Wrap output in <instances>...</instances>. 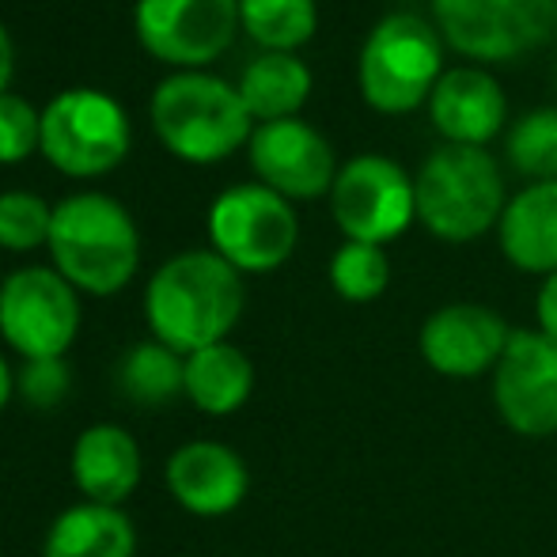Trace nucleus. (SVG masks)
Here are the masks:
<instances>
[{"label": "nucleus", "instance_id": "1a4fd4ad", "mask_svg": "<svg viewBox=\"0 0 557 557\" xmlns=\"http://www.w3.org/2000/svg\"><path fill=\"white\" fill-rule=\"evenodd\" d=\"M81 331V296L46 265H23L0 285V334L23 360L65 357Z\"/></svg>", "mask_w": 557, "mask_h": 557}, {"label": "nucleus", "instance_id": "a211bd4d", "mask_svg": "<svg viewBox=\"0 0 557 557\" xmlns=\"http://www.w3.org/2000/svg\"><path fill=\"white\" fill-rule=\"evenodd\" d=\"M73 482L96 505L129 500L140 482V447L125 429L117 425H91L73 444Z\"/></svg>", "mask_w": 557, "mask_h": 557}, {"label": "nucleus", "instance_id": "ddd939ff", "mask_svg": "<svg viewBox=\"0 0 557 557\" xmlns=\"http://www.w3.org/2000/svg\"><path fill=\"white\" fill-rule=\"evenodd\" d=\"M250 168L258 183L277 190L288 201H308L319 194H331L337 178L334 148L315 125L300 117H281V122H262L250 133Z\"/></svg>", "mask_w": 557, "mask_h": 557}, {"label": "nucleus", "instance_id": "aec40b11", "mask_svg": "<svg viewBox=\"0 0 557 557\" xmlns=\"http://www.w3.org/2000/svg\"><path fill=\"white\" fill-rule=\"evenodd\" d=\"M255 391V364L232 342H216L186 357V398L209 418L243 410Z\"/></svg>", "mask_w": 557, "mask_h": 557}, {"label": "nucleus", "instance_id": "412c9836", "mask_svg": "<svg viewBox=\"0 0 557 557\" xmlns=\"http://www.w3.org/2000/svg\"><path fill=\"white\" fill-rule=\"evenodd\" d=\"M239 96L250 117L258 122H281L296 117L311 96V69L296 53H258L239 76Z\"/></svg>", "mask_w": 557, "mask_h": 557}, {"label": "nucleus", "instance_id": "393cba45", "mask_svg": "<svg viewBox=\"0 0 557 557\" xmlns=\"http://www.w3.org/2000/svg\"><path fill=\"white\" fill-rule=\"evenodd\" d=\"M508 160L531 183H557V107H539L512 125Z\"/></svg>", "mask_w": 557, "mask_h": 557}, {"label": "nucleus", "instance_id": "5701e85b", "mask_svg": "<svg viewBox=\"0 0 557 557\" xmlns=\"http://www.w3.org/2000/svg\"><path fill=\"white\" fill-rule=\"evenodd\" d=\"M239 27L265 53H293L315 35V0H239Z\"/></svg>", "mask_w": 557, "mask_h": 557}, {"label": "nucleus", "instance_id": "c756f323", "mask_svg": "<svg viewBox=\"0 0 557 557\" xmlns=\"http://www.w3.org/2000/svg\"><path fill=\"white\" fill-rule=\"evenodd\" d=\"M12 73H15V46H12V35L4 30V23H0V96L8 91Z\"/></svg>", "mask_w": 557, "mask_h": 557}, {"label": "nucleus", "instance_id": "c85d7f7f", "mask_svg": "<svg viewBox=\"0 0 557 557\" xmlns=\"http://www.w3.org/2000/svg\"><path fill=\"white\" fill-rule=\"evenodd\" d=\"M535 319H539V331L557 342V273L543 277V288L535 296Z\"/></svg>", "mask_w": 557, "mask_h": 557}, {"label": "nucleus", "instance_id": "7ed1b4c3", "mask_svg": "<svg viewBox=\"0 0 557 557\" xmlns=\"http://www.w3.org/2000/svg\"><path fill=\"white\" fill-rule=\"evenodd\" d=\"M250 111L239 88L221 76L186 69L152 91V129L168 152L190 163H216L250 140Z\"/></svg>", "mask_w": 557, "mask_h": 557}, {"label": "nucleus", "instance_id": "39448f33", "mask_svg": "<svg viewBox=\"0 0 557 557\" xmlns=\"http://www.w3.org/2000/svg\"><path fill=\"white\" fill-rule=\"evenodd\" d=\"M444 76L441 30L413 12H395L372 27L360 46V96L380 114H410L433 99Z\"/></svg>", "mask_w": 557, "mask_h": 557}, {"label": "nucleus", "instance_id": "f8f14e48", "mask_svg": "<svg viewBox=\"0 0 557 557\" xmlns=\"http://www.w3.org/2000/svg\"><path fill=\"white\" fill-rule=\"evenodd\" d=\"M133 27L140 46L160 61L198 69L232 46L239 0H137Z\"/></svg>", "mask_w": 557, "mask_h": 557}, {"label": "nucleus", "instance_id": "9d476101", "mask_svg": "<svg viewBox=\"0 0 557 557\" xmlns=\"http://www.w3.org/2000/svg\"><path fill=\"white\" fill-rule=\"evenodd\" d=\"M331 213L345 239L387 247L418 221L413 178L387 156H352L331 186Z\"/></svg>", "mask_w": 557, "mask_h": 557}, {"label": "nucleus", "instance_id": "423d86ee", "mask_svg": "<svg viewBox=\"0 0 557 557\" xmlns=\"http://www.w3.org/2000/svg\"><path fill=\"white\" fill-rule=\"evenodd\" d=\"M129 114L99 88H65L42 107V148L38 152L73 178H96L129 152Z\"/></svg>", "mask_w": 557, "mask_h": 557}, {"label": "nucleus", "instance_id": "0eeeda50", "mask_svg": "<svg viewBox=\"0 0 557 557\" xmlns=\"http://www.w3.org/2000/svg\"><path fill=\"white\" fill-rule=\"evenodd\" d=\"M436 30L478 65H505L557 30V0H433Z\"/></svg>", "mask_w": 557, "mask_h": 557}, {"label": "nucleus", "instance_id": "6e6552de", "mask_svg": "<svg viewBox=\"0 0 557 557\" xmlns=\"http://www.w3.org/2000/svg\"><path fill=\"white\" fill-rule=\"evenodd\" d=\"M213 250L239 273H270L285 265L300 239V221L288 198L262 183L227 186L209 209Z\"/></svg>", "mask_w": 557, "mask_h": 557}, {"label": "nucleus", "instance_id": "4be33fe9", "mask_svg": "<svg viewBox=\"0 0 557 557\" xmlns=\"http://www.w3.org/2000/svg\"><path fill=\"white\" fill-rule=\"evenodd\" d=\"M117 391L133 406H168L186 395V357L163 342H140L117 364Z\"/></svg>", "mask_w": 557, "mask_h": 557}, {"label": "nucleus", "instance_id": "f257e3e1", "mask_svg": "<svg viewBox=\"0 0 557 557\" xmlns=\"http://www.w3.org/2000/svg\"><path fill=\"white\" fill-rule=\"evenodd\" d=\"M243 300V273L232 262L216 250H183L152 273L145 315L156 342L190 357L235 331Z\"/></svg>", "mask_w": 557, "mask_h": 557}, {"label": "nucleus", "instance_id": "dca6fc26", "mask_svg": "<svg viewBox=\"0 0 557 557\" xmlns=\"http://www.w3.org/2000/svg\"><path fill=\"white\" fill-rule=\"evenodd\" d=\"M429 117L447 145L482 148L505 125L508 99L485 69H447L429 99Z\"/></svg>", "mask_w": 557, "mask_h": 557}, {"label": "nucleus", "instance_id": "6ab92c4d", "mask_svg": "<svg viewBox=\"0 0 557 557\" xmlns=\"http://www.w3.org/2000/svg\"><path fill=\"white\" fill-rule=\"evenodd\" d=\"M133 550H137V531L129 516L96 500L65 508L42 543V557H133Z\"/></svg>", "mask_w": 557, "mask_h": 557}, {"label": "nucleus", "instance_id": "f3484780", "mask_svg": "<svg viewBox=\"0 0 557 557\" xmlns=\"http://www.w3.org/2000/svg\"><path fill=\"white\" fill-rule=\"evenodd\" d=\"M500 255L520 273H557V183H528L497 224Z\"/></svg>", "mask_w": 557, "mask_h": 557}, {"label": "nucleus", "instance_id": "7c9ffc66", "mask_svg": "<svg viewBox=\"0 0 557 557\" xmlns=\"http://www.w3.org/2000/svg\"><path fill=\"white\" fill-rule=\"evenodd\" d=\"M12 391H15V380H12V372H8L4 357H0V410H4V406H8V398H12Z\"/></svg>", "mask_w": 557, "mask_h": 557}, {"label": "nucleus", "instance_id": "4468645a", "mask_svg": "<svg viewBox=\"0 0 557 557\" xmlns=\"http://www.w3.org/2000/svg\"><path fill=\"white\" fill-rule=\"evenodd\" d=\"M512 326L485 304H444L421 323V360L444 380H478L505 357Z\"/></svg>", "mask_w": 557, "mask_h": 557}, {"label": "nucleus", "instance_id": "2f4dec72", "mask_svg": "<svg viewBox=\"0 0 557 557\" xmlns=\"http://www.w3.org/2000/svg\"><path fill=\"white\" fill-rule=\"evenodd\" d=\"M554 76H557V65H554Z\"/></svg>", "mask_w": 557, "mask_h": 557}, {"label": "nucleus", "instance_id": "bb28decb", "mask_svg": "<svg viewBox=\"0 0 557 557\" xmlns=\"http://www.w3.org/2000/svg\"><path fill=\"white\" fill-rule=\"evenodd\" d=\"M35 148H42V111L4 91L0 96V163L27 160Z\"/></svg>", "mask_w": 557, "mask_h": 557}, {"label": "nucleus", "instance_id": "2eb2a0df", "mask_svg": "<svg viewBox=\"0 0 557 557\" xmlns=\"http://www.w3.org/2000/svg\"><path fill=\"white\" fill-rule=\"evenodd\" d=\"M168 490L186 512L194 516H227L243 505L250 490V474L243 459L227 444L194 441L183 444L168 459Z\"/></svg>", "mask_w": 557, "mask_h": 557}, {"label": "nucleus", "instance_id": "9b49d317", "mask_svg": "<svg viewBox=\"0 0 557 557\" xmlns=\"http://www.w3.org/2000/svg\"><path fill=\"white\" fill-rule=\"evenodd\" d=\"M493 406L516 436L557 433V342L543 331H512L493 368Z\"/></svg>", "mask_w": 557, "mask_h": 557}, {"label": "nucleus", "instance_id": "a878e982", "mask_svg": "<svg viewBox=\"0 0 557 557\" xmlns=\"http://www.w3.org/2000/svg\"><path fill=\"white\" fill-rule=\"evenodd\" d=\"M53 209L30 190L0 194V247L4 250H35L50 243Z\"/></svg>", "mask_w": 557, "mask_h": 557}, {"label": "nucleus", "instance_id": "f03ea898", "mask_svg": "<svg viewBox=\"0 0 557 557\" xmlns=\"http://www.w3.org/2000/svg\"><path fill=\"white\" fill-rule=\"evenodd\" d=\"M53 270L76 293L111 296L125 288L140 262V235L125 206L111 194H69L53 206L50 224Z\"/></svg>", "mask_w": 557, "mask_h": 557}, {"label": "nucleus", "instance_id": "cd10ccee", "mask_svg": "<svg viewBox=\"0 0 557 557\" xmlns=\"http://www.w3.org/2000/svg\"><path fill=\"white\" fill-rule=\"evenodd\" d=\"M20 395L27 398L35 410H53L69 398V387H73V375H69L65 357H53V360H27L15 380Z\"/></svg>", "mask_w": 557, "mask_h": 557}, {"label": "nucleus", "instance_id": "20e7f679", "mask_svg": "<svg viewBox=\"0 0 557 557\" xmlns=\"http://www.w3.org/2000/svg\"><path fill=\"white\" fill-rule=\"evenodd\" d=\"M418 221L444 243H474L500 224L508 198L505 178L485 148L441 145L425 156L418 178Z\"/></svg>", "mask_w": 557, "mask_h": 557}, {"label": "nucleus", "instance_id": "b1692460", "mask_svg": "<svg viewBox=\"0 0 557 557\" xmlns=\"http://www.w3.org/2000/svg\"><path fill=\"white\" fill-rule=\"evenodd\" d=\"M391 262L387 250L375 243L345 239L331 258V288L349 304H372L387 293Z\"/></svg>", "mask_w": 557, "mask_h": 557}]
</instances>
